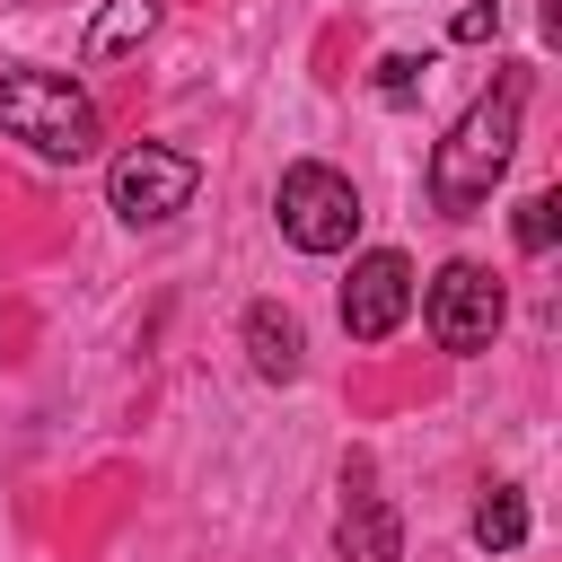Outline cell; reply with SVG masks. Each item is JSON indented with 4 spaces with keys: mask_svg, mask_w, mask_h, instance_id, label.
<instances>
[{
    "mask_svg": "<svg viewBox=\"0 0 562 562\" xmlns=\"http://www.w3.org/2000/svg\"><path fill=\"white\" fill-rule=\"evenodd\" d=\"M404 316H413V263H404L395 246L351 255V281H342V334H351V342H386Z\"/></svg>",
    "mask_w": 562,
    "mask_h": 562,
    "instance_id": "obj_6",
    "label": "cell"
},
{
    "mask_svg": "<svg viewBox=\"0 0 562 562\" xmlns=\"http://www.w3.org/2000/svg\"><path fill=\"white\" fill-rule=\"evenodd\" d=\"M518 114H527V70H501V79L448 123V140L430 149V202H439L448 220H465V211L492 202V184H501L509 158H518Z\"/></svg>",
    "mask_w": 562,
    "mask_h": 562,
    "instance_id": "obj_1",
    "label": "cell"
},
{
    "mask_svg": "<svg viewBox=\"0 0 562 562\" xmlns=\"http://www.w3.org/2000/svg\"><path fill=\"white\" fill-rule=\"evenodd\" d=\"M193 184H202V167H193L184 149H167V140H132V149H114V167H105V202H114L132 228H167V220L193 202Z\"/></svg>",
    "mask_w": 562,
    "mask_h": 562,
    "instance_id": "obj_5",
    "label": "cell"
},
{
    "mask_svg": "<svg viewBox=\"0 0 562 562\" xmlns=\"http://www.w3.org/2000/svg\"><path fill=\"white\" fill-rule=\"evenodd\" d=\"M334 553H342V562H395V553H404V527H395V509L369 492V465H351V474H342Z\"/></svg>",
    "mask_w": 562,
    "mask_h": 562,
    "instance_id": "obj_7",
    "label": "cell"
},
{
    "mask_svg": "<svg viewBox=\"0 0 562 562\" xmlns=\"http://www.w3.org/2000/svg\"><path fill=\"white\" fill-rule=\"evenodd\" d=\"M422 70H430L422 53H386V61H378V97H386V105H413V88H422Z\"/></svg>",
    "mask_w": 562,
    "mask_h": 562,
    "instance_id": "obj_12",
    "label": "cell"
},
{
    "mask_svg": "<svg viewBox=\"0 0 562 562\" xmlns=\"http://www.w3.org/2000/svg\"><path fill=\"white\" fill-rule=\"evenodd\" d=\"M448 35H457V44H492V35H501V9H492V0H474V9H457V26H448Z\"/></svg>",
    "mask_w": 562,
    "mask_h": 562,
    "instance_id": "obj_13",
    "label": "cell"
},
{
    "mask_svg": "<svg viewBox=\"0 0 562 562\" xmlns=\"http://www.w3.org/2000/svg\"><path fill=\"white\" fill-rule=\"evenodd\" d=\"M501 316H509V290H501L483 263H439L430 290H422V325H430V342L457 351V360L492 351V342H501Z\"/></svg>",
    "mask_w": 562,
    "mask_h": 562,
    "instance_id": "obj_4",
    "label": "cell"
},
{
    "mask_svg": "<svg viewBox=\"0 0 562 562\" xmlns=\"http://www.w3.org/2000/svg\"><path fill=\"white\" fill-rule=\"evenodd\" d=\"M149 26H158V0H105V18L88 26V61H114V53H132Z\"/></svg>",
    "mask_w": 562,
    "mask_h": 562,
    "instance_id": "obj_10",
    "label": "cell"
},
{
    "mask_svg": "<svg viewBox=\"0 0 562 562\" xmlns=\"http://www.w3.org/2000/svg\"><path fill=\"white\" fill-rule=\"evenodd\" d=\"M509 228H518V246H527V255H553V237H562V193H527Z\"/></svg>",
    "mask_w": 562,
    "mask_h": 562,
    "instance_id": "obj_11",
    "label": "cell"
},
{
    "mask_svg": "<svg viewBox=\"0 0 562 562\" xmlns=\"http://www.w3.org/2000/svg\"><path fill=\"white\" fill-rule=\"evenodd\" d=\"M474 544H483V553H518V544H527V492H518V483H492V492L474 501Z\"/></svg>",
    "mask_w": 562,
    "mask_h": 562,
    "instance_id": "obj_9",
    "label": "cell"
},
{
    "mask_svg": "<svg viewBox=\"0 0 562 562\" xmlns=\"http://www.w3.org/2000/svg\"><path fill=\"white\" fill-rule=\"evenodd\" d=\"M0 132L26 140V149L53 158V167H79V158L97 149V105H88L79 79L26 61V70H0Z\"/></svg>",
    "mask_w": 562,
    "mask_h": 562,
    "instance_id": "obj_2",
    "label": "cell"
},
{
    "mask_svg": "<svg viewBox=\"0 0 562 562\" xmlns=\"http://www.w3.org/2000/svg\"><path fill=\"white\" fill-rule=\"evenodd\" d=\"M246 360H255V378L290 386V378H299V360H307L299 316H290V307H272V299H255V307H246Z\"/></svg>",
    "mask_w": 562,
    "mask_h": 562,
    "instance_id": "obj_8",
    "label": "cell"
},
{
    "mask_svg": "<svg viewBox=\"0 0 562 562\" xmlns=\"http://www.w3.org/2000/svg\"><path fill=\"white\" fill-rule=\"evenodd\" d=\"M272 211H281V237H290L299 255H342V246L360 237V193H351V176H342V167H325V158L281 167Z\"/></svg>",
    "mask_w": 562,
    "mask_h": 562,
    "instance_id": "obj_3",
    "label": "cell"
}]
</instances>
